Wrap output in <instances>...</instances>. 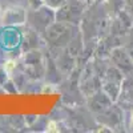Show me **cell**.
Listing matches in <instances>:
<instances>
[{"label":"cell","instance_id":"ba28073f","mask_svg":"<svg viewBox=\"0 0 133 133\" xmlns=\"http://www.w3.org/2000/svg\"><path fill=\"white\" fill-rule=\"evenodd\" d=\"M98 121L109 128H117L123 121V112L116 105H110L104 112L98 113Z\"/></svg>","mask_w":133,"mask_h":133},{"label":"cell","instance_id":"5b68a950","mask_svg":"<svg viewBox=\"0 0 133 133\" xmlns=\"http://www.w3.org/2000/svg\"><path fill=\"white\" fill-rule=\"evenodd\" d=\"M101 75L96 69L93 63H88L84 68L83 73L80 75L79 84H80V91L88 97L96 91L101 89Z\"/></svg>","mask_w":133,"mask_h":133},{"label":"cell","instance_id":"52a82bcc","mask_svg":"<svg viewBox=\"0 0 133 133\" xmlns=\"http://www.w3.org/2000/svg\"><path fill=\"white\" fill-rule=\"evenodd\" d=\"M112 98H110L103 89H98L91 96H88V107L91 110L96 113H101L107 108L112 105Z\"/></svg>","mask_w":133,"mask_h":133},{"label":"cell","instance_id":"7c38bea8","mask_svg":"<svg viewBox=\"0 0 133 133\" xmlns=\"http://www.w3.org/2000/svg\"><path fill=\"white\" fill-rule=\"evenodd\" d=\"M125 8L128 9V12L133 19V0H125Z\"/></svg>","mask_w":133,"mask_h":133},{"label":"cell","instance_id":"8fae6325","mask_svg":"<svg viewBox=\"0 0 133 133\" xmlns=\"http://www.w3.org/2000/svg\"><path fill=\"white\" fill-rule=\"evenodd\" d=\"M65 2H66V0H43V4L56 11V9H59Z\"/></svg>","mask_w":133,"mask_h":133},{"label":"cell","instance_id":"8992f818","mask_svg":"<svg viewBox=\"0 0 133 133\" xmlns=\"http://www.w3.org/2000/svg\"><path fill=\"white\" fill-rule=\"evenodd\" d=\"M110 61L117 69L123 72V75H132L133 72V60L124 49V47H116L109 53Z\"/></svg>","mask_w":133,"mask_h":133},{"label":"cell","instance_id":"5bb4252c","mask_svg":"<svg viewBox=\"0 0 133 133\" xmlns=\"http://www.w3.org/2000/svg\"><path fill=\"white\" fill-rule=\"evenodd\" d=\"M85 2H88V3H91V0H85Z\"/></svg>","mask_w":133,"mask_h":133},{"label":"cell","instance_id":"30bf717a","mask_svg":"<svg viewBox=\"0 0 133 133\" xmlns=\"http://www.w3.org/2000/svg\"><path fill=\"white\" fill-rule=\"evenodd\" d=\"M124 49L128 52V55L133 60V31H129V35L127 36V40H125Z\"/></svg>","mask_w":133,"mask_h":133},{"label":"cell","instance_id":"3957f363","mask_svg":"<svg viewBox=\"0 0 133 133\" xmlns=\"http://www.w3.org/2000/svg\"><path fill=\"white\" fill-rule=\"evenodd\" d=\"M56 20L55 16V9L47 7V5H41L35 9H29L27 12V20L28 24L32 29H35L40 35H44L45 29Z\"/></svg>","mask_w":133,"mask_h":133},{"label":"cell","instance_id":"277c9868","mask_svg":"<svg viewBox=\"0 0 133 133\" xmlns=\"http://www.w3.org/2000/svg\"><path fill=\"white\" fill-rule=\"evenodd\" d=\"M123 72L117 69L116 66H109L107 68L103 79H101V88L103 91L112 98V101H116L121 93V87H123Z\"/></svg>","mask_w":133,"mask_h":133},{"label":"cell","instance_id":"9c48e42d","mask_svg":"<svg viewBox=\"0 0 133 133\" xmlns=\"http://www.w3.org/2000/svg\"><path fill=\"white\" fill-rule=\"evenodd\" d=\"M27 20V11L21 9L19 7H11L4 12L3 21L4 24H19V23H24Z\"/></svg>","mask_w":133,"mask_h":133},{"label":"cell","instance_id":"4fadbf2b","mask_svg":"<svg viewBox=\"0 0 133 133\" xmlns=\"http://www.w3.org/2000/svg\"><path fill=\"white\" fill-rule=\"evenodd\" d=\"M91 2H92L93 4H101V3L107 2V0H91Z\"/></svg>","mask_w":133,"mask_h":133},{"label":"cell","instance_id":"7a4b0ae2","mask_svg":"<svg viewBox=\"0 0 133 133\" xmlns=\"http://www.w3.org/2000/svg\"><path fill=\"white\" fill-rule=\"evenodd\" d=\"M88 2L85 0H66V2L55 11V16L57 21H64L75 25H80L81 20L87 12Z\"/></svg>","mask_w":133,"mask_h":133},{"label":"cell","instance_id":"6da1fadb","mask_svg":"<svg viewBox=\"0 0 133 133\" xmlns=\"http://www.w3.org/2000/svg\"><path fill=\"white\" fill-rule=\"evenodd\" d=\"M80 25L55 20L44 32V39L52 48H66L71 40L79 33Z\"/></svg>","mask_w":133,"mask_h":133}]
</instances>
